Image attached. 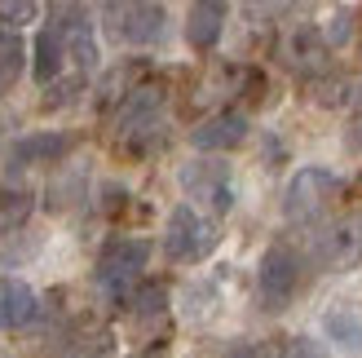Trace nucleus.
I'll list each match as a JSON object with an SVG mask.
<instances>
[{"instance_id":"f257e3e1","label":"nucleus","mask_w":362,"mask_h":358,"mask_svg":"<svg viewBox=\"0 0 362 358\" xmlns=\"http://www.w3.org/2000/svg\"><path fill=\"white\" fill-rule=\"evenodd\" d=\"M216 243H221V235H216V221L204 217L199 208L190 204H177L168 212V226H164V257L177 261V265H194L216 253Z\"/></svg>"},{"instance_id":"f03ea898","label":"nucleus","mask_w":362,"mask_h":358,"mask_svg":"<svg viewBox=\"0 0 362 358\" xmlns=\"http://www.w3.org/2000/svg\"><path fill=\"white\" fill-rule=\"evenodd\" d=\"M296 292H300V257L287 243L265 248L261 270H257V301H261V310L279 314V310H287L296 301Z\"/></svg>"},{"instance_id":"7ed1b4c3","label":"nucleus","mask_w":362,"mask_h":358,"mask_svg":"<svg viewBox=\"0 0 362 358\" xmlns=\"http://www.w3.org/2000/svg\"><path fill=\"white\" fill-rule=\"evenodd\" d=\"M146 257H151L146 239H115V243H106L102 257H98V288L111 301H124L129 288L137 283V275L146 270Z\"/></svg>"},{"instance_id":"20e7f679","label":"nucleus","mask_w":362,"mask_h":358,"mask_svg":"<svg viewBox=\"0 0 362 358\" xmlns=\"http://www.w3.org/2000/svg\"><path fill=\"white\" fill-rule=\"evenodd\" d=\"M340 186H345V182H340V173L310 164V168H300L292 182H287V190H283V212L292 221H314L318 212L340 195Z\"/></svg>"},{"instance_id":"39448f33","label":"nucleus","mask_w":362,"mask_h":358,"mask_svg":"<svg viewBox=\"0 0 362 358\" xmlns=\"http://www.w3.org/2000/svg\"><path fill=\"white\" fill-rule=\"evenodd\" d=\"M310 257L322 270H354V265H362V212H349V217L322 226L310 239Z\"/></svg>"},{"instance_id":"423d86ee","label":"nucleus","mask_w":362,"mask_h":358,"mask_svg":"<svg viewBox=\"0 0 362 358\" xmlns=\"http://www.w3.org/2000/svg\"><path fill=\"white\" fill-rule=\"evenodd\" d=\"M164 23L168 18L155 0H115V5H106V31L119 45H155L164 35Z\"/></svg>"},{"instance_id":"0eeeda50","label":"nucleus","mask_w":362,"mask_h":358,"mask_svg":"<svg viewBox=\"0 0 362 358\" xmlns=\"http://www.w3.org/2000/svg\"><path fill=\"white\" fill-rule=\"evenodd\" d=\"M181 186H186L190 200H199L208 212H230L234 208V182H230V164L221 159H194V164L181 168Z\"/></svg>"},{"instance_id":"6e6552de","label":"nucleus","mask_w":362,"mask_h":358,"mask_svg":"<svg viewBox=\"0 0 362 358\" xmlns=\"http://www.w3.org/2000/svg\"><path fill=\"white\" fill-rule=\"evenodd\" d=\"M159 115H164V93H159V88H137V93H129V102L119 106L115 129H119V137H146V133L159 129Z\"/></svg>"},{"instance_id":"1a4fd4ad","label":"nucleus","mask_w":362,"mask_h":358,"mask_svg":"<svg viewBox=\"0 0 362 358\" xmlns=\"http://www.w3.org/2000/svg\"><path fill=\"white\" fill-rule=\"evenodd\" d=\"M66 151H71V137H62V133H31V137H18L13 146H9L5 164L13 173H23L31 164H58Z\"/></svg>"},{"instance_id":"9d476101","label":"nucleus","mask_w":362,"mask_h":358,"mask_svg":"<svg viewBox=\"0 0 362 358\" xmlns=\"http://www.w3.org/2000/svg\"><path fill=\"white\" fill-rule=\"evenodd\" d=\"M190 142H194V151H234L247 142V120L239 111H221V115L199 124L190 133Z\"/></svg>"},{"instance_id":"9b49d317","label":"nucleus","mask_w":362,"mask_h":358,"mask_svg":"<svg viewBox=\"0 0 362 358\" xmlns=\"http://www.w3.org/2000/svg\"><path fill=\"white\" fill-rule=\"evenodd\" d=\"M35 314H40V296L23 279H0V328H27Z\"/></svg>"},{"instance_id":"f8f14e48","label":"nucleus","mask_w":362,"mask_h":358,"mask_svg":"<svg viewBox=\"0 0 362 358\" xmlns=\"http://www.w3.org/2000/svg\"><path fill=\"white\" fill-rule=\"evenodd\" d=\"M221 27H226V0H194L190 5V18H186L190 49H212L221 40Z\"/></svg>"},{"instance_id":"ddd939ff","label":"nucleus","mask_w":362,"mask_h":358,"mask_svg":"<svg viewBox=\"0 0 362 358\" xmlns=\"http://www.w3.org/2000/svg\"><path fill=\"white\" fill-rule=\"evenodd\" d=\"M66 67V40H62V27H58V18H49V27L35 35V80L40 84H53L58 80V71Z\"/></svg>"},{"instance_id":"4468645a","label":"nucleus","mask_w":362,"mask_h":358,"mask_svg":"<svg viewBox=\"0 0 362 358\" xmlns=\"http://www.w3.org/2000/svg\"><path fill=\"white\" fill-rule=\"evenodd\" d=\"M23 67H27V45H23V35H18V27L0 23V98H5L9 88L18 84Z\"/></svg>"},{"instance_id":"2eb2a0df","label":"nucleus","mask_w":362,"mask_h":358,"mask_svg":"<svg viewBox=\"0 0 362 358\" xmlns=\"http://www.w3.org/2000/svg\"><path fill=\"white\" fill-rule=\"evenodd\" d=\"M322 328H327V336L336 345H345L349 354H362V314L340 306V310H327V318H322Z\"/></svg>"},{"instance_id":"dca6fc26","label":"nucleus","mask_w":362,"mask_h":358,"mask_svg":"<svg viewBox=\"0 0 362 358\" xmlns=\"http://www.w3.org/2000/svg\"><path fill=\"white\" fill-rule=\"evenodd\" d=\"M129 306H133V314H137V318L164 314V306H168V292L159 288V283H146V288H141V292H137V296L129 301Z\"/></svg>"},{"instance_id":"f3484780","label":"nucleus","mask_w":362,"mask_h":358,"mask_svg":"<svg viewBox=\"0 0 362 358\" xmlns=\"http://www.w3.org/2000/svg\"><path fill=\"white\" fill-rule=\"evenodd\" d=\"M40 13V0H0V23L9 27H27Z\"/></svg>"},{"instance_id":"a211bd4d","label":"nucleus","mask_w":362,"mask_h":358,"mask_svg":"<svg viewBox=\"0 0 362 358\" xmlns=\"http://www.w3.org/2000/svg\"><path fill=\"white\" fill-rule=\"evenodd\" d=\"M243 5H247V13H252V18H283V13L300 9L305 0H243Z\"/></svg>"},{"instance_id":"6ab92c4d","label":"nucleus","mask_w":362,"mask_h":358,"mask_svg":"<svg viewBox=\"0 0 362 358\" xmlns=\"http://www.w3.org/2000/svg\"><path fill=\"white\" fill-rule=\"evenodd\" d=\"M226 358H283V345H274V341H239Z\"/></svg>"},{"instance_id":"aec40b11","label":"nucleus","mask_w":362,"mask_h":358,"mask_svg":"<svg viewBox=\"0 0 362 358\" xmlns=\"http://www.w3.org/2000/svg\"><path fill=\"white\" fill-rule=\"evenodd\" d=\"M23 195H9V190H0V226H9V221H18L23 217Z\"/></svg>"},{"instance_id":"412c9836","label":"nucleus","mask_w":362,"mask_h":358,"mask_svg":"<svg viewBox=\"0 0 362 358\" xmlns=\"http://www.w3.org/2000/svg\"><path fill=\"white\" fill-rule=\"evenodd\" d=\"M349 23H354L349 13H336V23H332V35H327V40H332V45H345V40H349Z\"/></svg>"},{"instance_id":"4be33fe9","label":"nucleus","mask_w":362,"mask_h":358,"mask_svg":"<svg viewBox=\"0 0 362 358\" xmlns=\"http://www.w3.org/2000/svg\"><path fill=\"white\" fill-rule=\"evenodd\" d=\"M287 358H322V354H318V345H296Z\"/></svg>"},{"instance_id":"5701e85b","label":"nucleus","mask_w":362,"mask_h":358,"mask_svg":"<svg viewBox=\"0 0 362 358\" xmlns=\"http://www.w3.org/2000/svg\"><path fill=\"white\" fill-rule=\"evenodd\" d=\"M349 142H354V151H362V124H358V129H349Z\"/></svg>"},{"instance_id":"b1692460","label":"nucleus","mask_w":362,"mask_h":358,"mask_svg":"<svg viewBox=\"0 0 362 358\" xmlns=\"http://www.w3.org/2000/svg\"><path fill=\"white\" fill-rule=\"evenodd\" d=\"M137 358H164V354H159V350H146V354H137Z\"/></svg>"},{"instance_id":"393cba45","label":"nucleus","mask_w":362,"mask_h":358,"mask_svg":"<svg viewBox=\"0 0 362 358\" xmlns=\"http://www.w3.org/2000/svg\"><path fill=\"white\" fill-rule=\"evenodd\" d=\"M102 5H115V0H102Z\"/></svg>"}]
</instances>
